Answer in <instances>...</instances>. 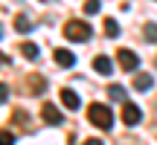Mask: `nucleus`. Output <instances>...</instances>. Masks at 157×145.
Wrapping results in <instances>:
<instances>
[{"label": "nucleus", "mask_w": 157, "mask_h": 145, "mask_svg": "<svg viewBox=\"0 0 157 145\" xmlns=\"http://www.w3.org/2000/svg\"><path fill=\"white\" fill-rule=\"evenodd\" d=\"M87 119L90 125H96L99 131H111L113 128V113L108 105H99V102H93V105L87 107Z\"/></svg>", "instance_id": "obj_1"}, {"label": "nucleus", "mask_w": 157, "mask_h": 145, "mask_svg": "<svg viewBox=\"0 0 157 145\" xmlns=\"http://www.w3.org/2000/svg\"><path fill=\"white\" fill-rule=\"evenodd\" d=\"M90 32H93V29H90L84 20H67V26H64V38H67V41H76V44L87 41Z\"/></svg>", "instance_id": "obj_2"}, {"label": "nucleus", "mask_w": 157, "mask_h": 145, "mask_svg": "<svg viewBox=\"0 0 157 145\" xmlns=\"http://www.w3.org/2000/svg\"><path fill=\"white\" fill-rule=\"evenodd\" d=\"M119 119H122V122L128 125V128H134V125H140L143 110L134 105V102H122V116H119Z\"/></svg>", "instance_id": "obj_3"}, {"label": "nucleus", "mask_w": 157, "mask_h": 145, "mask_svg": "<svg viewBox=\"0 0 157 145\" xmlns=\"http://www.w3.org/2000/svg\"><path fill=\"white\" fill-rule=\"evenodd\" d=\"M41 119H44L47 125H52V128H58V125L64 122L61 110H58L56 105H50V102H44V105H41Z\"/></svg>", "instance_id": "obj_4"}, {"label": "nucleus", "mask_w": 157, "mask_h": 145, "mask_svg": "<svg viewBox=\"0 0 157 145\" xmlns=\"http://www.w3.org/2000/svg\"><path fill=\"white\" fill-rule=\"evenodd\" d=\"M117 61H119V67H122L125 72H134L137 67H140V58H137L134 50H119L117 52Z\"/></svg>", "instance_id": "obj_5"}, {"label": "nucleus", "mask_w": 157, "mask_h": 145, "mask_svg": "<svg viewBox=\"0 0 157 145\" xmlns=\"http://www.w3.org/2000/svg\"><path fill=\"white\" fill-rule=\"evenodd\" d=\"M61 105L67 107L70 113H73V110H78V107H82V99H78V93H76V90L64 87V90H61Z\"/></svg>", "instance_id": "obj_6"}, {"label": "nucleus", "mask_w": 157, "mask_h": 145, "mask_svg": "<svg viewBox=\"0 0 157 145\" xmlns=\"http://www.w3.org/2000/svg\"><path fill=\"white\" fill-rule=\"evenodd\" d=\"M93 70L99 72V76H111L113 64H111V58H108V55H96L93 58Z\"/></svg>", "instance_id": "obj_7"}, {"label": "nucleus", "mask_w": 157, "mask_h": 145, "mask_svg": "<svg viewBox=\"0 0 157 145\" xmlns=\"http://www.w3.org/2000/svg\"><path fill=\"white\" fill-rule=\"evenodd\" d=\"M52 55H56V64H58V67H73V64H76V55L70 50H56Z\"/></svg>", "instance_id": "obj_8"}, {"label": "nucleus", "mask_w": 157, "mask_h": 145, "mask_svg": "<svg viewBox=\"0 0 157 145\" xmlns=\"http://www.w3.org/2000/svg\"><path fill=\"white\" fill-rule=\"evenodd\" d=\"M151 84H154V78L148 76V72H140V76H134V90H151Z\"/></svg>", "instance_id": "obj_9"}, {"label": "nucleus", "mask_w": 157, "mask_h": 145, "mask_svg": "<svg viewBox=\"0 0 157 145\" xmlns=\"http://www.w3.org/2000/svg\"><path fill=\"white\" fill-rule=\"evenodd\" d=\"M17 50H21V55H23V58H29V61H35V58H38V46L29 44V41H26V44H21Z\"/></svg>", "instance_id": "obj_10"}, {"label": "nucleus", "mask_w": 157, "mask_h": 145, "mask_svg": "<svg viewBox=\"0 0 157 145\" xmlns=\"http://www.w3.org/2000/svg\"><path fill=\"white\" fill-rule=\"evenodd\" d=\"M119 32H122V29H119V23L113 20V17H105V35H108V38H117Z\"/></svg>", "instance_id": "obj_11"}, {"label": "nucleus", "mask_w": 157, "mask_h": 145, "mask_svg": "<svg viewBox=\"0 0 157 145\" xmlns=\"http://www.w3.org/2000/svg\"><path fill=\"white\" fill-rule=\"evenodd\" d=\"M15 29H17V32H29V29H32L29 17H26V15H17V17H15Z\"/></svg>", "instance_id": "obj_12"}, {"label": "nucleus", "mask_w": 157, "mask_h": 145, "mask_svg": "<svg viewBox=\"0 0 157 145\" xmlns=\"http://www.w3.org/2000/svg\"><path fill=\"white\" fill-rule=\"evenodd\" d=\"M99 9H102L99 0H84V15H99Z\"/></svg>", "instance_id": "obj_13"}, {"label": "nucleus", "mask_w": 157, "mask_h": 145, "mask_svg": "<svg viewBox=\"0 0 157 145\" xmlns=\"http://www.w3.org/2000/svg\"><path fill=\"white\" fill-rule=\"evenodd\" d=\"M108 93H111L113 99H119V102H125V87H119V84H111V87H108Z\"/></svg>", "instance_id": "obj_14"}, {"label": "nucleus", "mask_w": 157, "mask_h": 145, "mask_svg": "<svg viewBox=\"0 0 157 145\" xmlns=\"http://www.w3.org/2000/svg\"><path fill=\"white\" fill-rule=\"evenodd\" d=\"M146 38L148 41H157V23H146Z\"/></svg>", "instance_id": "obj_15"}, {"label": "nucleus", "mask_w": 157, "mask_h": 145, "mask_svg": "<svg viewBox=\"0 0 157 145\" xmlns=\"http://www.w3.org/2000/svg\"><path fill=\"white\" fill-rule=\"evenodd\" d=\"M0 142H3V145H12V142H15V134H12V131H0Z\"/></svg>", "instance_id": "obj_16"}, {"label": "nucleus", "mask_w": 157, "mask_h": 145, "mask_svg": "<svg viewBox=\"0 0 157 145\" xmlns=\"http://www.w3.org/2000/svg\"><path fill=\"white\" fill-rule=\"evenodd\" d=\"M12 119H15L17 125H23V122H26L29 116H26V110H15V113H12Z\"/></svg>", "instance_id": "obj_17"}, {"label": "nucleus", "mask_w": 157, "mask_h": 145, "mask_svg": "<svg viewBox=\"0 0 157 145\" xmlns=\"http://www.w3.org/2000/svg\"><path fill=\"white\" fill-rule=\"evenodd\" d=\"M9 99V87H6V84H0V102H6Z\"/></svg>", "instance_id": "obj_18"}, {"label": "nucleus", "mask_w": 157, "mask_h": 145, "mask_svg": "<svg viewBox=\"0 0 157 145\" xmlns=\"http://www.w3.org/2000/svg\"><path fill=\"white\" fill-rule=\"evenodd\" d=\"M0 67H6V55H3V52H0Z\"/></svg>", "instance_id": "obj_19"}, {"label": "nucleus", "mask_w": 157, "mask_h": 145, "mask_svg": "<svg viewBox=\"0 0 157 145\" xmlns=\"http://www.w3.org/2000/svg\"><path fill=\"white\" fill-rule=\"evenodd\" d=\"M0 35H3V29H0Z\"/></svg>", "instance_id": "obj_20"}, {"label": "nucleus", "mask_w": 157, "mask_h": 145, "mask_svg": "<svg viewBox=\"0 0 157 145\" xmlns=\"http://www.w3.org/2000/svg\"><path fill=\"white\" fill-rule=\"evenodd\" d=\"M154 64H157V58H154Z\"/></svg>", "instance_id": "obj_21"}]
</instances>
